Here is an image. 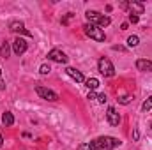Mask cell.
Here are the masks:
<instances>
[{
  "instance_id": "6da1fadb",
  "label": "cell",
  "mask_w": 152,
  "mask_h": 150,
  "mask_svg": "<svg viewBox=\"0 0 152 150\" xmlns=\"http://www.w3.org/2000/svg\"><path fill=\"white\" fill-rule=\"evenodd\" d=\"M92 145L96 150H113L117 147H120L122 141L118 138H113V136H99L92 141Z\"/></svg>"
},
{
  "instance_id": "7a4b0ae2",
  "label": "cell",
  "mask_w": 152,
  "mask_h": 150,
  "mask_svg": "<svg viewBox=\"0 0 152 150\" xmlns=\"http://www.w3.org/2000/svg\"><path fill=\"white\" fill-rule=\"evenodd\" d=\"M85 18L88 20V23H92V25H97V27H108L110 23H112V20H110V16H104V14H101V12H97V11H87L85 12Z\"/></svg>"
},
{
  "instance_id": "3957f363",
  "label": "cell",
  "mask_w": 152,
  "mask_h": 150,
  "mask_svg": "<svg viewBox=\"0 0 152 150\" xmlns=\"http://www.w3.org/2000/svg\"><path fill=\"white\" fill-rule=\"evenodd\" d=\"M83 30H85V34H87L88 37L94 39V41H97V42H104V41H106V34H104V30H103L101 27H97V25L87 23V25L83 27Z\"/></svg>"
},
{
  "instance_id": "277c9868",
  "label": "cell",
  "mask_w": 152,
  "mask_h": 150,
  "mask_svg": "<svg viewBox=\"0 0 152 150\" xmlns=\"http://www.w3.org/2000/svg\"><path fill=\"white\" fill-rule=\"evenodd\" d=\"M97 71L104 76V78H112V76L115 74L113 64H112V60L106 58V57H101V58H99V62H97Z\"/></svg>"
},
{
  "instance_id": "5b68a950",
  "label": "cell",
  "mask_w": 152,
  "mask_h": 150,
  "mask_svg": "<svg viewBox=\"0 0 152 150\" xmlns=\"http://www.w3.org/2000/svg\"><path fill=\"white\" fill-rule=\"evenodd\" d=\"M36 92H37L39 97L44 99V101H51V103L58 101V95H57L53 90H50V88H46V87H42V85H37V87H36Z\"/></svg>"
},
{
  "instance_id": "8992f818",
  "label": "cell",
  "mask_w": 152,
  "mask_h": 150,
  "mask_svg": "<svg viewBox=\"0 0 152 150\" xmlns=\"http://www.w3.org/2000/svg\"><path fill=\"white\" fill-rule=\"evenodd\" d=\"M9 30H11V32H14V34H21V36L32 37V34L25 28V23H23V21H20V20H12V21L9 23Z\"/></svg>"
},
{
  "instance_id": "52a82bcc",
  "label": "cell",
  "mask_w": 152,
  "mask_h": 150,
  "mask_svg": "<svg viewBox=\"0 0 152 150\" xmlns=\"http://www.w3.org/2000/svg\"><path fill=\"white\" fill-rule=\"evenodd\" d=\"M48 60H53V62H57V64H67V55L64 53V51H60V50H51V51H48Z\"/></svg>"
},
{
  "instance_id": "ba28073f",
  "label": "cell",
  "mask_w": 152,
  "mask_h": 150,
  "mask_svg": "<svg viewBox=\"0 0 152 150\" xmlns=\"http://www.w3.org/2000/svg\"><path fill=\"white\" fill-rule=\"evenodd\" d=\"M27 48H28V44H27V41L23 37H16L12 41V51L20 57V55H23L25 51H27Z\"/></svg>"
},
{
  "instance_id": "9c48e42d",
  "label": "cell",
  "mask_w": 152,
  "mask_h": 150,
  "mask_svg": "<svg viewBox=\"0 0 152 150\" xmlns=\"http://www.w3.org/2000/svg\"><path fill=\"white\" fill-rule=\"evenodd\" d=\"M127 11H129V14H143V11H145V7H143V4L142 2H134V0H131V2H127Z\"/></svg>"
},
{
  "instance_id": "30bf717a",
  "label": "cell",
  "mask_w": 152,
  "mask_h": 150,
  "mask_svg": "<svg viewBox=\"0 0 152 150\" xmlns=\"http://www.w3.org/2000/svg\"><path fill=\"white\" fill-rule=\"evenodd\" d=\"M106 118H108V124L110 125H118L120 124V115L117 113V110H115L113 106H110L108 108V111H106Z\"/></svg>"
},
{
  "instance_id": "8fae6325",
  "label": "cell",
  "mask_w": 152,
  "mask_h": 150,
  "mask_svg": "<svg viewBox=\"0 0 152 150\" xmlns=\"http://www.w3.org/2000/svg\"><path fill=\"white\" fill-rule=\"evenodd\" d=\"M136 69L142 71V73H152V60L138 58V60H136Z\"/></svg>"
},
{
  "instance_id": "7c38bea8",
  "label": "cell",
  "mask_w": 152,
  "mask_h": 150,
  "mask_svg": "<svg viewBox=\"0 0 152 150\" xmlns=\"http://www.w3.org/2000/svg\"><path fill=\"white\" fill-rule=\"evenodd\" d=\"M66 74L71 76L76 83H83V81H85V78H83V74H81V71H78V69H75V67H67V69H66Z\"/></svg>"
},
{
  "instance_id": "4fadbf2b",
  "label": "cell",
  "mask_w": 152,
  "mask_h": 150,
  "mask_svg": "<svg viewBox=\"0 0 152 150\" xmlns=\"http://www.w3.org/2000/svg\"><path fill=\"white\" fill-rule=\"evenodd\" d=\"M99 85H101V83H99V79H97V78H88V79H85V87H87L90 92L97 90V88H99Z\"/></svg>"
},
{
  "instance_id": "5bb4252c",
  "label": "cell",
  "mask_w": 152,
  "mask_h": 150,
  "mask_svg": "<svg viewBox=\"0 0 152 150\" xmlns=\"http://www.w3.org/2000/svg\"><path fill=\"white\" fill-rule=\"evenodd\" d=\"M2 124L4 125H7V127H11L12 124H14V117H12V113L11 111H5L2 115Z\"/></svg>"
},
{
  "instance_id": "9a60e30c",
  "label": "cell",
  "mask_w": 152,
  "mask_h": 150,
  "mask_svg": "<svg viewBox=\"0 0 152 150\" xmlns=\"http://www.w3.org/2000/svg\"><path fill=\"white\" fill-rule=\"evenodd\" d=\"M9 53H11V46H9V42H7V41H4V42L0 44V57L7 58V57H9Z\"/></svg>"
},
{
  "instance_id": "2e32d148",
  "label": "cell",
  "mask_w": 152,
  "mask_h": 150,
  "mask_svg": "<svg viewBox=\"0 0 152 150\" xmlns=\"http://www.w3.org/2000/svg\"><path fill=\"white\" fill-rule=\"evenodd\" d=\"M138 44H140V37L138 36H129L127 37V46L129 48H136Z\"/></svg>"
},
{
  "instance_id": "e0dca14e",
  "label": "cell",
  "mask_w": 152,
  "mask_h": 150,
  "mask_svg": "<svg viewBox=\"0 0 152 150\" xmlns=\"http://www.w3.org/2000/svg\"><path fill=\"white\" fill-rule=\"evenodd\" d=\"M142 110H143V111H149V110H152V95L149 97V99H145V101H143Z\"/></svg>"
},
{
  "instance_id": "ac0fdd59",
  "label": "cell",
  "mask_w": 152,
  "mask_h": 150,
  "mask_svg": "<svg viewBox=\"0 0 152 150\" xmlns=\"http://www.w3.org/2000/svg\"><path fill=\"white\" fill-rule=\"evenodd\" d=\"M133 101V95H122V97H118V104H129Z\"/></svg>"
},
{
  "instance_id": "d6986e66",
  "label": "cell",
  "mask_w": 152,
  "mask_h": 150,
  "mask_svg": "<svg viewBox=\"0 0 152 150\" xmlns=\"http://www.w3.org/2000/svg\"><path fill=\"white\" fill-rule=\"evenodd\" d=\"M50 71H51V67H50V66H48V64H42V66H41V67H39V73H41V74H50Z\"/></svg>"
},
{
  "instance_id": "ffe728a7",
  "label": "cell",
  "mask_w": 152,
  "mask_h": 150,
  "mask_svg": "<svg viewBox=\"0 0 152 150\" xmlns=\"http://www.w3.org/2000/svg\"><path fill=\"white\" fill-rule=\"evenodd\" d=\"M78 150H96V149H94L92 143H81V145L78 147Z\"/></svg>"
},
{
  "instance_id": "44dd1931",
  "label": "cell",
  "mask_w": 152,
  "mask_h": 150,
  "mask_svg": "<svg viewBox=\"0 0 152 150\" xmlns=\"http://www.w3.org/2000/svg\"><path fill=\"white\" fill-rule=\"evenodd\" d=\"M106 101H108L106 94H97V103H99V104H104Z\"/></svg>"
},
{
  "instance_id": "7402d4cb",
  "label": "cell",
  "mask_w": 152,
  "mask_h": 150,
  "mask_svg": "<svg viewBox=\"0 0 152 150\" xmlns=\"http://www.w3.org/2000/svg\"><path fill=\"white\" fill-rule=\"evenodd\" d=\"M73 16H75L73 12H67V14H66V18H62V25H67V23H69V20H71Z\"/></svg>"
},
{
  "instance_id": "603a6c76",
  "label": "cell",
  "mask_w": 152,
  "mask_h": 150,
  "mask_svg": "<svg viewBox=\"0 0 152 150\" xmlns=\"http://www.w3.org/2000/svg\"><path fill=\"white\" fill-rule=\"evenodd\" d=\"M138 20H140V18H138L136 14H129V23H138Z\"/></svg>"
},
{
  "instance_id": "cb8c5ba5",
  "label": "cell",
  "mask_w": 152,
  "mask_h": 150,
  "mask_svg": "<svg viewBox=\"0 0 152 150\" xmlns=\"http://www.w3.org/2000/svg\"><path fill=\"white\" fill-rule=\"evenodd\" d=\"M2 90H5V81H4V78H2V69H0V92Z\"/></svg>"
},
{
  "instance_id": "d4e9b609",
  "label": "cell",
  "mask_w": 152,
  "mask_h": 150,
  "mask_svg": "<svg viewBox=\"0 0 152 150\" xmlns=\"http://www.w3.org/2000/svg\"><path fill=\"white\" fill-rule=\"evenodd\" d=\"M87 99H97V94H96V92H88Z\"/></svg>"
},
{
  "instance_id": "484cf974",
  "label": "cell",
  "mask_w": 152,
  "mask_h": 150,
  "mask_svg": "<svg viewBox=\"0 0 152 150\" xmlns=\"http://www.w3.org/2000/svg\"><path fill=\"white\" fill-rule=\"evenodd\" d=\"M133 138H134V140H138V138H140V133H138V129H134V133H133Z\"/></svg>"
},
{
  "instance_id": "4316f807",
  "label": "cell",
  "mask_w": 152,
  "mask_h": 150,
  "mask_svg": "<svg viewBox=\"0 0 152 150\" xmlns=\"http://www.w3.org/2000/svg\"><path fill=\"white\" fill-rule=\"evenodd\" d=\"M2 145H4V138H2V134H0V149H2Z\"/></svg>"
},
{
  "instance_id": "83f0119b",
  "label": "cell",
  "mask_w": 152,
  "mask_h": 150,
  "mask_svg": "<svg viewBox=\"0 0 152 150\" xmlns=\"http://www.w3.org/2000/svg\"><path fill=\"white\" fill-rule=\"evenodd\" d=\"M151 136H152V124H151Z\"/></svg>"
}]
</instances>
